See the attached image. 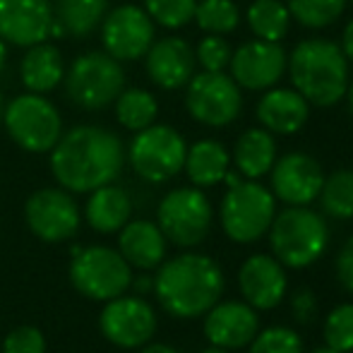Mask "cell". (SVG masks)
Returning a JSON list of instances; mask_svg holds the SVG:
<instances>
[{
	"label": "cell",
	"instance_id": "18",
	"mask_svg": "<svg viewBox=\"0 0 353 353\" xmlns=\"http://www.w3.org/2000/svg\"><path fill=\"white\" fill-rule=\"evenodd\" d=\"M238 286L248 305L255 310H272L283 301L288 288L286 267L274 255H250L238 272Z\"/></svg>",
	"mask_w": 353,
	"mask_h": 353
},
{
	"label": "cell",
	"instance_id": "37",
	"mask_svg": "<svg viewBox=\"0 0 353 353\" xmlns=\"http://www.w3.org/2000/svg\"><path fill=\"white\" fill-rule=\"evenodd\" d=\"M3 353H46V336L37 327H17L3 341Z\"/></svg>",
	"mask_w": 353,
	"mask_h": 353
},
{
	"label": "cell",
	"instance_id": "12",
	"mask_svg": "<svg viewBox=\"0 0 353 353\" xmlns=\"http://www.w3.org/2000/svg\"><path fill=\"white\" fill-rule=\"evenodd\" d=\"M101 334L121 349H140L157 332V312L137 296H118L106 301L99 317Z\"/></svg>",
	"mask_w": 353,
	"mask_h": 353
},
{
	"label": "cell",
	"instance_id": "15",
	"mask_svg": "<svg viewBox=\"0 0 353 353\" xmlns=\"http://www.w3.org/2000/svg\"><path fill=\"white\" fill-rule=\"evenodd\" d=\"M286 51L279 41L252 39L231 53V77L248 92H265L274 87L286 72Z\"/></svg>",
	"mask_w": 353,
	"mask_h": 353
},
{
	"label": "cell",
	"instance_id": "41",
	"mask_svg": "<svg viewBox=\"0 0 353 353\" xmlns=\"http://www.w3.org/2000/svg\"><path fill=\"white\" fill-rule=\"evenodd\" d=\"M140 353H178V351L166 344H144V349Z\"/></svg>",
	"mask_w": 353,
	"mask_h": 353
},
{
	"label": "cell",
	"instance_id": "33",
	"mask_svg": "<svg viewBox=\"0 0 353 353\" xmlns=\"http://www.w3.org/2000/svg\"><path fill=\"white\" fill-rule=\"evenodd\" d=\"M322 336L330 349L341 353L353 351V303H341L332 307L322 327Z\"/></svg>",
	"mask_w": 353,
	"mask_h": 353
},
{
	"label": "cell",
	"instance_id": "22",
	"mask_svg": "<svg viewBox=\"0 0 353 353\" xmlns=\"http://www.w3.org/2000/svg\"><path fill=\"white\" fill-rule=\"evenodd\" d=\"M118 252L125 257L130 267H137L142 272L157 270L166 257V238H163L159 223L144 221V219L128 221L121 228Z\"/></svg>",
	"mask_w": 353,
	"mask_h": 353
},
{
	"label": "cell",
	"instance_id": "7",
	"mask_svg": "<svg viewBox=\"0 0 353 353\" xmlns=\"http://www.w3.org/2000/svg\"><path fill=\"white\" fill-rule=\"evenodd\" d=\"M65 89L74 106L99 111L116 101L125 89V72L106 51H89L74 58L65 74Z\"/></svg>",
	"mask_w": 353,
	"mask_h": 353
},
{
	"label": "cell",
	"instance_id": "1",
	"mask_svg": "<svg viewBox=\"0 0 353 353\" xmlns=\"http://www.w3.org/2000/svg\"><path fill=\"white\" fill-rule=\"evenodd\" d=\"M125 149L116 132L77 125L51 149V173L68 192H92L113 183L123 171Z\"/></svg>",
	"mask_w": 353,
	"mask_h": 353
},
{
	"label": "cell",
	"instance_id": "50",
	"mask_svg": "<svg viewBox=\"0 0 353 353\" xmlns=\"http://www.w3.org/2000/svg\"><path fill=\"white\" fill-rule=\"evenodd\" d=\"M0 353H3V351H0Z\"/></svg>",
	"mask_w": 353,
	"mask_h": 353
},
{
	"label": "cell",
	"instance_id": "10",
	"mask_svg": "<svg viewBox=\"0 0 353 353\" xmlns=\"http://www.w3.org/2000/svg\"><path fill=\"white\" fill-rule=\"evenodd\" d=\"M212 202L200 188H178L161 200L157 221L163 238L178 248H195L212 228Z\"/></svg>",
	"mask_w": 353,
	"mask_h": 353
},
{
	"label": "cell",
	"instance_id": "40",
	"mask_svg": "<svg viewBox=\"0 0 353 353\" xmlns=\"http://www.w3.org/2000/svg\"><path fill=\"white\" fill-rule=\"evenodd\" d=\"M341 51H344V56L349 61H353V17L344 27V34H341Z\"/></svg>",
	"mask_w": 353,
	"mask_h": 353
},
{
	"label": "cell",
	"instance_id": "49",
	"mask_svg": "<svg viewBox=\"0 0 353 353\" xmlns=\"http://www.w3.org/2000/svg\"><path fill=\"white\" fill-rule=\"evenodd\" d=\"M349 3H353V0H349Z\"/></svg>",
	"mask_w": 353,
	"mask_h": 353
},
{
	"label": "cell",
	"instance_id": "24",
	"mask_svg": "<svg viewBox=\"0 0 353 353\" xmlns=\"http://www.w3.org/2000/svg\"><path fill=\"white\" fill-rule=\"evenodd\" d=\"M276 161V142L274 135L265 128H250L236 140L233 147V163L236 171L248 181L267 176Z\"/></svg>",
	"mask_w": 353,
	"mask_h": 353
},
{
	"label": "cell",
	"instance_id": "11",
	"mask_svg": "<svg viewBox=\"0 0 353 353\" xmlns=\"http://www.w3.org/2000/svg\"><path fill=\"white\" fill-rule=\"evenodd\" d=\"M185 87V108L202 125L223 128L241 116L243 94L231 74L202 70L192 74Z\"/></svg>",
	"mask_w": 353,
	"mask_h": 353
},
{
	"label": "cell",
	"instance_id": "32",
	"mask_svg": "<svg viewBox=\"0 0 353 353\" xmlns=\"http://www.w3.org/2000/svg\"><path fill=\"white\" fill-rule=\"evenodd\" d=\"M322 210L334 219H351L353 216V171L341 168L325 178L320 190Z\"/></svg>",
	"mask_w": 353,
	"mask_h": 353
},
{
	"label": "cell",
	"instance_id": "3",
	"mask_svg": "<svg viewBox=\"0 0 353 353\" xmlns=\"http://www.w3.org/2000/svg\"><path fill=\"white\" fill-rule=\"evenodd\" d=\"M291 84L310 106L330 108L339 103L349 87V58L330 39H305L286 58Z\"/></svg>",
	"mask_w": 353,
	"mask_h": 353
},
{
	"label": "cell",
	"instance_id": "43",
	"mask_svg": "<svg viewBox=\"0 0 353 353\" xmlns=\"http://www.w3.org/2000/svg\"><path fill=\"white\" fill-rule=\"evenodd\" d=\"M137 291H149V288H154V279H149V276H140V279L135 281Z\"/></svg>",
	"mask_w": 353,
	"mask_h": 353
},
{
	"label": "cell",
	"instance_id": "25",
	"mask_svg": "<svg viewBox=\"0 0 353 353\" xmlns=\"http://www.w3.org/2000/svg\"><path fill=\"white\" fill-rule=\"evenodd\" d=\"M22 82L29 92L34 94H46L53 92L58 84L65 79V65H63V56L53 43H34L29 46L27 56L22 58L19 65Z\"/></svg>",
	"mask_w": 353,
	"mask_h": 353
},
{
	"label": "cell",
	"instance_id": "38",
	"mask_svg": "<svg viewBox=\"0 0 353 353\" xmlns=\"http://www.w3.org/2000/svg\"><path fill=\"white\" fill-rule=\"evenodd\" d=\"M291 310H293V317H296L298 322H303V325L312 322V317H315V312H317L315 293H312L310 288H298L291 298Z\"/></svg>",
	"mask_w": 353,
	"mask_h": 353
},
{
	"label": "cell",
	"instance_id": "39",
	"mask_svg": "<svg viewBox=\"0 0 353 353\" xmlns=\"http://www.w3.org/2000/svg\"><path fill=\"white\" fill-rule=\"evenodd\" d=\"M336 274H339L341 286L353 293V236L344 243L339 257H336Z\"/></svg>",
	"mask_w": 353,
	"mask_h": 353
},
{
	"label": "cell",
	"instance_id": "2",
	"mask_svg": "<svg viewBox=\"0 0 353 353\" xmlns=\"http://www.w3.org/2000/svg\"><path fill=\"white\" fill-rule=\"evenodd\" d=\"M154 293L168 315L181 320L200 317L221 301L223 272L212 257L183 252L159 265Z\"/></svg>",
	"mask_w": 353,
	"mask_h": 353
},
{
	"label": "cell",
	"instance_id": "42",
	"mask_svg": "<svg viewBox=\"0 0 353 353\" xmlns=\"http://www.w3.org/2000/svg\"><path fill=\"white\" fill-rule=\"evenodd\" d=\"M243 181V176L238 171H226V176H223V183H226L228 188H233V185H238V183Z\"/></svg>",
	"mask_w": 353,
	"mask_h": 353
},
{
	"label": "cell",
	"instance_id": "26",
	"mask_svg": "<svg viewBox=\"0 0 353 353\" xmlns=\"http://www.w3.org/2000/svg\"><path fill=\"white\" fill-rule=\"evenodd\" d=\"M231 166V154L226 152L221 142L216 140H200L195 142L185 154L188 178L195 188H212L219 185Z\"/></svg>",
	"mask_w": 353,
	"mask_h": 353
},
{
	"label": "cell",
	"instance_id": "5",
	"mask_svg": "<svg viewBox=\"0 0 353 353\" xmlns=\"http://www.w3.org/2000/svg\"><path fill=\"white\" fill-rule=\"evenodd\" d=\"M276 214V197L257 181H241L221 200V226L233 243H255L270 231Z\"/></svg>",
	"mask_w": 353,
	"mask_h": 353
},
{
	"label": "cell",
	"instance_id": "16",
	"mask_svg": "<svg viewBox=\"0 0 353 353\" xmlns=\"http://www.w3.org/2000/svg\"><path fill=\"white\" fill-rule=\"evenodd\" d=\"M272 195L288 207H305L317 200L325 173L305 152H288L272 166Z\"/></svg>",
	"mask_w": 353,
	"mask_h": 353
},
{
	"label": "cell",
	"instance_id": "46",
	"mask_svg": "<svg viewBox=\"0 0 353 353\" xmlns=\"http://www.w3.org/2000/svg\"><path fill=\"white\" fill-rule=\"evenodd\" d=\"M310 353H341V351H334V349H330V346H322V349H315Z\"/></svg>",
	"mask_w": 353,
	"mask_h": 353
},
{
	"label": "cell",
	"instance_id": "6",
	"mask_svg": "<svg viewBox=\"0 0 353 353\" xmlns=\"http://www.w3.org/2000/svg\"><path fill=\"white\" fill-rule=\"evenodd\" d=\"M3 123L17 147L32 154L51 152L63 135L61 111L43 94H19L5 103Z\"/></svg>",
	"mask_w": 353,
	"mask_h": 353
},
{
	"label": "cell",
	"instance_id": "29",
	"mask_svg": "<svg viewBox=\"0 0 353 353\" xmlns=\"http://www.w3.org/2000/svg\"><path fill=\"white\" fill-rule=\"evenodd\" d=\"M159 116V103L147 89H123L116 99V118L125 130L140 132Z\"/></svg>",
	"mask_w": 353,
	"mask_h": 353
},
{
	"label": "cell",
	"instance_id": "27",
	"mask_svg": "<svg viewBox=\"0 0 353 353\" xmlns=\"http://www.w3.org/2000/svg\"><path fill=\"white\" fill-rule=\"evenodd\" d=\"M106 10L108 0H53V17L72 39H84L97 32Z\"/></svg>",
	"mask_w": 353,
	"mask_h": 353
},
{
	"label": "cell",
	"instance_id": "8",
	"mask_svg": "<svg viewBox=\"0 0 353 353\" xmlns=\"http://www.w3.org/2000/svg\"><path fill=\"white\" fill-rule=\"evenodd\" d=\"M70 281L82 296L92 301H111L130 288L132 267L113 248H84L72 257Z\"/></svg>",
	"mask_w": 353,
	"mask_h": 353
},
{
	"label": "cell",
	"instance_id": "14",
	"mask_svg": "<svg viewBox=\"0 0 353 353\" xmlns=\"http://www.w3.org/2000/svg\"><path fill=\"white\" fill-rule=\"evenodd\" d=\"M101 41L118 63L137 61L154 43V22L137 5H121L103 17Z\"/></svg>",
	"mask_w": 353,
	"mask_h": 353
},
{
	"label": "cell",
	"instance_id": "31",
	"mask_svg": "<svg viewBox=\"0 0 353 353\" xmlns=\"http://www.w3.org/2000/svg\"><path fill=\"white\" fill-rule=\"evenodd\" d=\"M349 0H286L291 19L307 29L332 27L344 14Z\"/></svg>",
	"mask_w": 353,
	"mask_h": 353
},
{
	"label": "cell",
	"instance_id": "23",
	"mask_svg": "<svg viewBox=\"0 0 353 353\" xmlns=\"http://www.w3.org/2000/svg\"><path fill=\"white\" fill-rule=\"evenodd\" d=\"M87 221L94 231L99 233H116L130 221L132 214V200L123 188L113 185H101L97 190H92L84 207Z\"/></svg>",
	"mask_w": 353,
	"mask_h": 353
},
{
	"label": "cell",
	"instance_id": "34",
	"mask_svg": "<svg viewBox=\"0 0 353 353\" xmlns=\"http://www.w3.org/2000/svg\"><path fill=\"white\" fill-rule=\"evenodd\" d=\"M197 0H144V12L166 29H181L195 17Z\"/></svg>",
	"mask_w": 353,
	"mask_h": 353
},
{
	"label": "cell",
	"instance_id": "35",
	"mask_svg": "<svg viewBox=\"0 0 353 353\" xmlns=\"http://www.w3.org/2000/svg\"><path fill=\"white\" fill-rule=\"evenodd\" d=\"M250 353H303V341L291 327H267L250 341Z\"/></svg>",
	"mask_w": 353,
	"mask_h": 353
},
{
	"label": "cell",
	"instance_id": "28",
	"mask_svg": "<svg viewBox=\"0 0 353 353\" xmlns=\"http://www.w3.org/2000/svg\"><path fill=\"white\" fill-rule=\"evenodd\" d=\"M245 17L250 32L265 41H281L291 27V12L281 0H252Z\"/></svg>",
	"mask_w": 353,
	"mask_h": 353
},
{
	"label": "cell",
	"instance_id": "47",
	"mask_svg": "<svg viewBox=\"0 0 353 353\" xmlns=\"http://www.w3.org/2000/svg\"><path fill=\"white\" fill-rule=\"evenodd\" d=\"M202 353H228L226 349H219V346H210V349H205Z\"/></svg>",
	"mask_w": 353,
	"mask_h": 353
},
{
	"label": "cell",
	"instance_id": "21",
	"mask_svg": "<svg viewBox=\"0 0 353 353\" xmlns=\"http://www.w3.org/2000/svg\"><path fill=\"white\" fill-rule=\"evenodd\" d=\"M310 118V103L296 92L286 87L265 89L257 101V121L272 135H293Z\"/></svg>",
	"mask_w": 353,
	"mask_h": 353
},
{
	"label": "cell",
	"instance_id": "48",
	"mask_svg": "<svg viewBox=\"0 0 353 353\" xmlns=\"http://www.w3.org/2000/svg\"><path fill=\"white\" fill-rule=\"evenodd\" d=\"M3 113H5V97H3V92H0V123H3Z\"/></svg>",
	"mask_w": 353,
	"mask_h": 353
},
{
	"label": "cell",
	"instance_id": "20",
	"mask_svg": "<svg viewBox=\"0 0 353 353\" xmlns=\"http://www.w3.org/2000/svg\"><path fill=\"white\" fill-rule=\"evenodd\" d=\"M144 58H147L144 65H147L149 79L166 92L185 87L195 74V51L181 37H166L154 41Z\"/></svg>",
	"mask_w": 353,
	"mask_h": 353
},
{
	"label": "cell",
	"instance_id": "45",
	"mask_svg": "<svg viewBox=\"0 0 353 353\" xmlns=\"http://www.w3.org/2000/svg\"><path fill=\"white\" fill-rule=\"evenodd\" d=\"M5 58H8V46H5V41L0 39V70L5 68Z\"/></svg>",
	"mask_w": 353,
	"mask_h": 353
},
{
	"label": "cell",
	"instance_id": "44",
	"mask_svg": "<svg viewBox=\"0 0 353 353\" xmlns=\"http://www.w3.org/2000/svg\"><path fill=\"white\" fill-rule=\"evenodd\" d=\"M346 101H349V111H351V116H353V79H349V87H346Z\"/></svg>",
	"mask_w": 353,
	"mask_h": 353
},
{
	"label": "cell",
	"instance_id": "4",
	"mask_svg": "<svg viewBox=\"0 0 353 353\" xmlns=\"http://www.w3.org/2000/svg\"><path fill=\"white\" fill-rule=\"evenodd\" d=\"M267 233L274 257L288 270H305L315 265L330 243L325 219L307 207H286L274 214Z\"/></svg>",
	"mask_w": 353,
	"mask_h": 353
},
{
	"label": "cell",
	"instance_id": "36",
	"mask_svg": "<svg viewBox=\"0 0 353 353\" xmlns=\"http://www.w3.org/2000/svg\"><path fill=\"white\" fill-rule=\"evenodd\" d=\"M231 46L219 34H207L195 48V61L207 72H223L231 63Z\"/></svg>",
	"mask_w": 353,
	"mask_h": 353
},
{
	"label": "cell",
	"instance_id": "30",
	"mask_svg": "<svg viewBox=\"0 0 353 353\" xmlns=\"http://www.w3.org/2000/svg\"><path fill=\"white\" fill-rule=\"evenodd\" d=\"M192 19L202 32L226 37V34L236 32L241 24V10H238L236 0H197Z\"/></svg>",
	"mask_w": 353,
	"mask_h": 353
},
{
	"label": "cell",
	"instance_id": "17",
	"mask_svg": "<svg viewBox=\"0 0 353 353\" xmlns=\"http://www.w3.org/2000/svg\"><path fill=\"white\" fill-rule=\"evenodd\" d=\"M51 22V0H0V39L5 43L29 48L48 41Z\"/></svg>",
	"mask_w": 353,
	"mask_h": 353
},
{
	"label": "cell",
	"instance_id": "9",
	"mask_svg": "<svg viewBox=\"0 0 353 353\" xmlns=\"http://www.w3.org/2000/svg\"><path fill=\"white\" fill-rule=\"evenodd\" d=\"M185 140L176 128L154 123L135 132L128 149L132 171L147 183H166L178 176L185 163Z\"/></svg>",
	"mask_w": 353,
	"mask_h": 353
},
{
	"label": "cell",
	"instance_id": "19",
	"mask_svg": "<svg viewBox=\"0 0 353 353\" xmlns=\"http://www.w3.org/2000/svg\"><path fill=\"white\" fill-rule=\"evenodd\" d=\"M205 336L219 349H243L260 332V320L252 305L241 301L214 303L205 312Z\"/></svg>",
	"mask_w": 353,
	"mask_h": 353
},
{
	"label": "cell",
	"instance_id": "13",
	"mask_svg": "<svg viewBox=\"0 0 353 353\" xmlns=\"http://www.w3.org/2000/svg\"><path fill=\"white\" fill-rule=\"evenodd\" d=\"M24 219L34 236L46 243L68 241L79 228L77 202L63 188H43L34 192L24 205Z\"/></svg>",
	"mask_w": 353,
	"mask_h": 353
}]
</instances>
